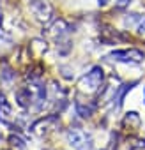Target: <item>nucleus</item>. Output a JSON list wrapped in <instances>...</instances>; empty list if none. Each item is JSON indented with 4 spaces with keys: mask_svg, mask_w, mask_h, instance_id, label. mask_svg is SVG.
I'll list each match as a JSON object with an SVG mask.
<instances>
[{
    "mask_svg": "<svg viewBox=\"0 0 145 150\" xmlns=\"http://www.w3.org/2000/svg\"><path fill=\"white\" fill-rule=\"evenodd\" d=\"M76 111H78L80 117L89 118V117L94 115V111H96V104H94V103H82V101H78V103H76Z\"/></svg>",
    "mask_w": 145,
    "mask_h": 150,
    "instance_id": "0eeeda50",
    "label": "nucleus"
},
{
    "mask_svg": "<svg viewBox=\"0 0 145 150\" xmlns=\"http://www.w3.org/2000/svg\"><path fill=\"white\" fill-rule=\"evenodd\" d=\"M110 58L115 60V62H124V64H140V62H143L145 55H143L141 50L131 48V50H119V51H113V53H110Z\"/></svg>",
    "mask_w": 145,
    "mask_h": 150,
    "instance_id": "7ed1b4c3",
    "label": "nucleus"
},
{
    "mask_svg": "<svg viewBox=\"0 0 145 150\" xmlns=\"http://www.w3.org/2000/svg\"><path fill=\"white\" fill-rule=\"evenodd\" d=\"M140 124H141V118H140V115H138L136 111H129V113L124 117V125H129V127L138 129Z\"/></svg>",
    "mask_w": 145,
    "mask_h": 150,
    "instance_id": "6e6552de",
    "label": "nucleus"
},
{
    "mask_svg": "<svg viewBox=\"0 0 145 150\" xmlns=\"http://www.w3.org/2000/svg\"><path fill=\"white\" fill-rule=\"evenodd\" d=\"M138 81H131V83H126V85H122L119 90H117V94H115V97H113V104H115V108H120L122 106V103H124V97L127 96V92L136 85Z\"/></svg>",
    "mask_w": 145,
    "mask_h": 150,
    "instance_id": "423d86ee",
    "label": "nucleus"
},
{
    "mask_svg": "<svg viewBox=\"0 0 145 150\" xmlns=\"http://www.w3.org/2000/svg\"><path fill=\"white\" fill-rule=\"evenodd\" d=\"M0 21H2V11H0Z\"/></svg>",
    "mask_w": 145,
    "mask_h": 150,
    "instance_id": "ddd939ff",
    "label": "nucleus"
},
{
    "mask_svg": "<svg viewBox=\"0 0 145 150\" xmlns=\"http://www.w3.org/2000/svg\"><path fill=\"white\" fill-rule=\"evenodd\" d=\"M67 139L76 150H92V138L80 127H71L67 131Z\"/></svg>",
    "mask_w": 145,
    "mask_h": 150,
    "instance_id": "f03ea898",
    "label": "nucleus"
},
{
    "mask_svg": "<svg viewBox=\"0 0 145 150\" xmlns=\"http://www.w3.org/2000/svg\"><path fill=\"white\" fill-rule=\"evenodd\" d=\"M129 2H131V0H119V7H126Z\"/></svg>",
    "mask_w": 145,
    "mask_h": 150,
    "instance_id": "9b49d317",
    "label": "nucleus"
},
{
    "mask_svg": "<svg viewBox=\"0 0 145 150\" xmlns=\"http://www.w3.org/2000/svg\"><path fill=\"white\" fill-rule=\"evenodd\" d=\"M11 120H13V110H11L6 96H0V122L11 124Z\"/></svg>",
    "mask_w": 145,
    "mask_h": 150,
    "instance_id": "39448f33",
    "label": "nucleus"
},
{
    "mask_svg": "<svg viewBox=\"0 0 145 150\" xmlns=\"http://www.w3.org/2000/svg\"><path fill=\"white\" fill-rule=\"evenodd\" d=\"M106 2L108 0H99V6H106Z\"/></svg>",
    "mask_w": 145,
    "mask_h": 150,
    "instance_id": "f8f14e48",
    "label": "nucleus"
},
{
    "mask_svg": "<svg viewBox=\"0 0 145 150\" xmlns=\"http://www.w3.org/2000/svg\"><path fill=\"white\" fill-rule=\"evenodd\" d=\"M103 78H104V72L101 67H92L85 76H82V80L78 81V87L82 92H87V94H94L99 90L101 83H103Z\"/></svg>",
    "mask_w": 145,
    "mask_h": 150,
    "instance_id": "f257e3e1",
    "label": "nucleus"
},
{
    "mask_svg": "<svg viewBox=\"0 0 145 150\" xmlns=\"http://www.w3.org/2000/svg\"><path fill=\"white\" fill-rule=\"evenodd\" d=\"M138 32H140L141 35H145V18L140 21V25H138Z\"/></svg>",
    "mask_w": 145,
    "mask_h": 150,
    "instance_id": "9d476101",
    "label": "nucleus"
},
{
    "mask_svg": "<svg viewBox=\"0 0 145 150\" xmlns=\"http://www.w3.org/2000/svg\"><path fill=\"white\" fill-rule=\"evenodd\" d=\"M57 122H58L57 115H48V117L39 118L37 122H34V124H32V127H30V131H32L36 136H44V134H48L50 131H53V129H55Z\"/></svg>",
    "mask_w": 145,
    "mask_h": 150,
    "instance_id": "20e7f679",
    "label": "nucleus"
},
{
    "mask_svg": "<svg viewBox=\"0 0 145 150\" xmlns=\"http://www.w3.org/2000/svg\"><path fill=\"white\" fill-rule=\"evenodd\" d=\"M9 141H11V143H13L14 146H20V148H25V145H23V141H21V139H20L18 136H11V138H9Z\"/></svg>",
    "mask_w": 145,
    "mask_h": 150,
    "instance_id": "1a4fd4ad",
    "label": "nucleus"
},
{
    "mask_svg": "<svg viewBox=\"0 0 145 150\" xmlns=\"http://www.w3.org/2000/svg\"><path fill=\"white\" fill-rule=\"evenodd\" d=\"M143 97H145V90H143Z\"/></svg>",
    "mask_w": 145,
    "mask_h": 150,
    "instance_id": "4468645a",
    "label": "nucleus"
}]
</instances>
